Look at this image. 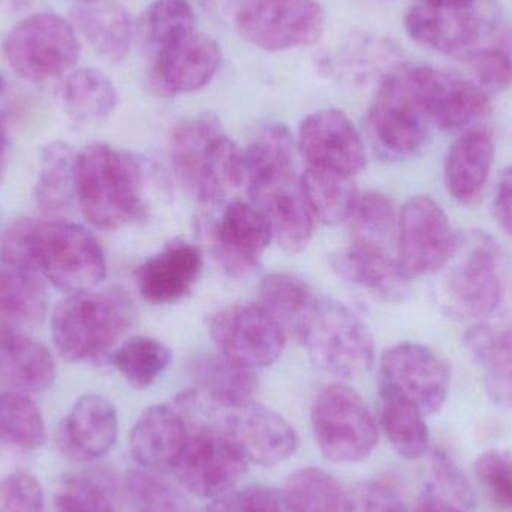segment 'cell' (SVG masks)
I'll use <instances>...</instances> for the list:
<instances>
[{
	"label": "cell",
	"mask_w": 512,
	"mask_h": 512,
	"mask_svg": "<svg viewBox=\"0 0 512 512\" xmlns=\"http://www.w3.org/2000/svg\"><path fill=\"white\" fill-rule=\"evenodd\" d=\"M0 256L29 262L56 288L68 292L92 291L107 273L98 240L71 222H15L0 237Z\"/></svg>",
	"instance_id": "1"
},
{
	"label": "cell",
	"mask_w": 512,
	"mask_h": 512,
	"mask_svg": "<svg viewBox=\"0 0 512 512\" xmlns=\"http://www.w3.org/2000/svg\"><path fill=\"white\" fill-rule=\"evenodd\" d=\"M144 182L141 162L108 144H90L75 158L74 192L84 218L99 230H119L137 218Z\"/></svg>",
	"instance_id": "2"
},
{
	"label": "cell",
	"mask_w": 512,
	"mask_h": 512,
	"mask_svg": "<svg viewBox=\"0 0 512 512\" xmlns=\"http://www.w3.org/2000/svg\"><path fill=\"white\" fill-rule=\"evenodd\" d=\"M171 161L180 182L203 203H219L248 182L245 153L210 114L174 128Z\"/></svg>",
	"instance_id": "3"
},
{
	"label": "cell",
	"mask_w": 512,
	"mask_h": 512,
	"mask_svg": "<svg viewBox=\"0 0 512 512\" xmlns=\"http://www.w3.org/2000/svg\"><path fill=\"white\" fill-rule=\"evenodd\" d=\"M129 321L131 309L119 294L72 292L54 307L51 336L63 360H96L113 348Z\"/></svg>",
	"instance_id": "4"
},
{
	"label": "cell",
	"mask_w": 512,
	"mask_h": 512,
	"mask_svg": "<svg viewBox=\"0 0 512 512\" xmlns=\"http://www.w3.org/2000/svg\"><path fill=\"white\" fill-rule=\"evenodd\" d=\"M501 251L483 231L460 236L457 254L447 265L441 283L442 304L448 315L478 321L492 315L502 301L498 273Z\"/></svg>",
	"instance_id": "5"
},
{
	"label": "cell",
	"mask_w": 512,
	"mask_h": 512,
	"mask_svg": "<svg viewBox=\"0 0 512 512\" xmlns=\"http://www.w3.org/2000/svg\"><path fill=\"white\" fill-rule=\"evenodd\" d=\"M504 26L495 0H469L459 5L417 3L405 14V29L417 44L454 59H465Z\"/></svg>",
	"instance_id": "6"
},
{
	"label": "cell",
	"mask_w": 512,
	"mask_h": 512,
	"mask_svg": "<svg viewBox=\"0 0 512 512\" xmlns=\"http://www.w3.org/2000/svg\"><path fill=\"white\" fill-rule=\"evenodd\" d=\"M312 429L322 457L337 465L360 463L378 445V424L363 397L345 384H330L312 408Z\"/></svg>",
	"instance_id": "7"
},
{
	"label": "cell",
	"mask_w": 512,
	"mask_h": 512,
	"mask_svg": "<svg viewBox=\"0 0 512 512\" xmlns=\"http://www.w3.org/2000/svg\"><path fill=\"white\" fill-rule=\"evenodd\" d=\"M3 54L9 68L32 83L71 71L80 59V39L71 21L53 12H38L6 35Z\"/></svg>",
	"instance_id": "8"
},
{
	"label": "cell",
	"mask_w": 512,
	"mask_h": 512,
	"mask_svg": "<svg viewBox=\"0 0 512 512\" xmlns=\"http://www.w3.org/2000/svg\"><path fill=\"white\" fill-rule=\"evenodd\" d=\"M459 243L450 218L433 198H409L397 213V256L409 279L444 270Z\"/></svg>",
	"instance_id": "9"
},
{
	"label": "cell",
	"mask_w": 512,
	"mask_h": 512,
	"mask_svg": "<svg viewBox=\"0 0 512 512\" xmlns=\"http://www.w3.org/2000/svg\"><path fill=\"white\" fill-rule=\"evenodd\" d=\"M450 391V366L429 346L399 343L381 355L379 394L408 400L430 417L444 408Z\"/></svg>",
	"instance_id": "10"
},
{
	"label": "cell",
	"mask_w": 512,
	"mask_h": 512,
	"mask_svg": "<svg viewBox=\"0 0 512 512\" xmlns=\"http://www.w3.org/2000/svg\"><path fill=\"white\" fill-rule=\"evenodd\" d=\"M248 466L249 460L225 430L192 421L188 442L173 472L186 492L213 501L236 489Z\"/></svg>",
	"instance_id": "11"
},
{
	"label": "cell",
	"mask_w": 512,
	"mask_h": 512,
	"mask_svg": "<svg viewBox=\"0 0 512 512\" xmlns=\"http://www.w3.org/2000/svg\"><path fill=\"white\" fill-rule=\"evenodd\" d=\"M313 363L339 378H357L375 361V343L363 321L340 303H321L306 337Z\"/></svg>",
	"instance_id": "12"
},
{
	"label": "cell",
	"mask_w": 512,
	"mask_h": 512,
	"mask_svg": "<svg viewBox=\"0 0 512 512\" xmlns=\"http://www.w3.org/2000/svg\"><path fill=\"white\" fill-rule=\"evenodd\" d=\"M236 26L256 48L291 50L322 38L325 11L315 0H248L237 11Z\"/></svg>",
	"instance_id": "13"
},
{
	"label": "cell",
	"mask_w": 512,
	"mask_h": 512,
	"mask_svg": "<svg viewBox=\"0 0 512 512\" xmlns=\"http://www.w3.org/2000/svg\"><path fill=\"white\" fill-rule=\"evenodd\" d=\"M405 78L426 119L442 131L466 128L489 113V93L460 75L417 66L405 68Z\"/></svg>",
	"instance_id": "14"
},
{
	"label": "cell",
	"mask_w": 512,
	"mask_h": 512,
	"mask_svg": "<svg viewBox=\"0 0 512 512\" xmlns=\"http://www.w3.org/2000/svg\"><path fill=\"white\" fill-rule=\"evenodd\" d=\"M210 336L219 352L249 369H262L279 360L286 334L261 303L234 304L210 321Z\"/></svg>",
	"instance_id": "15"
},
{
	"label": "cell",
	"mask_w": 512,
	"mask_h": 512,
	"mask_svg": "<svg viewBox=\"0 0 512 512\" xmlns=\"http://www.w3.org/2000/svg\"><path fill=\"white\" fill-rule=\"evenodd\" d=\"M370 126L390 158H414L423 149L429 120L409 90L403 66L379 80L370 108Z\"/></svg>",
	"instance_id": "16"
},
{
	"label": "cell",
	"mask_w": 512,
	"mask_h": 512,
	"mask_svg": "<svg viewBox=\"0 0 512 512\" xmlns=\"http://www.w3.org/2000/svg\"><path fill=\"white\" fill-rule=\"evenodd\" d=\"M194 405L191 391L174 403L150 406L135 421L129 448L138 465L153 472L174 471L191 433L189 409Z\"/></svg>",
	"instance_id": "17"
},
{
	"label": "cell",
	"mask_w": 512,
	"mask_h": 512,
	"mask_svg": "<svg viewBox=\"0 0 512 512\" xmlns=\"http://www.w3.org/2000/svg\"><path fill=\"white\" fill-rule=\"evenodd\" d=\"M297 149L307 167L352 177L366 167V149L357 128L336 108L315 111L301 122Z\"/></svg>",
	"instance_id": "18"
},
{
	"label": "cell",
	"mask_w": 512,
	"mask_h": 512,
	"mask_svg": "<svg viewBox=\"0 0 512 512\" xmlns=\"http://www.w3.org/2000/svg\"><path fill=\"white\" fill-rule=\"evenodd\" d=\"M218 41L194 32L156 51L149 72L150 86L162 96L200 92L212 83L221 66Z\"/></svg>",
	"instance_id": "19"
},
{
	"label": "cell",
	"mask_w": 512,
	"mask_h": 512,
	"mask_svg": "<svg viewBox=\"0 0 512 512\" xmlns=\"http://www.w3.org/2000/svg\"><path fill=\"white\" fill-rule=\"evenodd\" d=\"M225 412L224 430L239 445L249 463L276 466L297 451L294 427L273 409L252 400Z\"/></svg>",
	"instance_id": "20"
},
{
	"label": "cell",
	"mask_w": 512,
	"mask_h": 512,
	"mask_svg": "<svg viewBox=\"0 0 512 512\" xmlns=\"http://www.w3.org/2000/svg\"><path fill=\"white\" fill-rule=\"evenodd\" d=\"M271 239L273 231L265 213L256 204L234 201L216 227L215 254L228 273L243 276L254 270Z\"/></svg>",
	"instance_id": "21"
},
{
	"label": "cell",
	"mask_w": 512,
	"mask_h": 512,
	"mask_svg": "<svg viewBox=\"0 0 512 512\" xmlns=\"http://www.w3.org/2000/svg\"><path fill=\"white\" fill-rule=\"evenodd\" d=\"M203 271L200 249L188 242H173L147 259L137 273L141 297L152 304H171L194 291Z\"/></svg>",
	"instance_id": "22"
},
{
	"label": "cell",
	"mask_w": 512,
	"mask_h": 512,
	"mask_svg": "<svg viewBox=\"0 0 512 512\" xmlns=\"http://www.w3.org/2000/svg\"><path fill=\"white\" fill-rule=\"evenodd\" d=\"M495 155V138L489 129H471L451 144L445 156L444 182L453 200L463 206L483 200Z\"/></svg>",
	"instance_id": "23"
},
{
	"label": "cell",
	"mask_w": 512,
	"mask_h": 512,
	"mask_svg": "<svg viewBox=\"0 0 512 512\" xmlns=\"http://www.w3.org/2000/svg\"><path fill=\"white\" fill-rule=\"evenodd\" d=\"M256 206L265 213L280 248L288 254H300L313 234V216L300 180L289 176L251 191Z\"/></svg>",
	"instance_id": "24"
},
{
	"label": "cell",
	"mask_w": 512,
	"mask_h": 512,
	"mask_svg": "<svg viewBox=\"0 0 512 512\" xmlns=\"http://www.w3.org/2000/svg\"><path fill=\"white\" fill-rule=\"evenodd\" d=\"M119 436L116 406L98 394L80 397L63 421L62 445L74 459L92 462L110 453Z\"/></svg>",
	"instance_id": "25"
},
{
	"label": "cell",
	"mask_w": 512,
	"mask_h": 512,
	"mask_svg": "<svg viewBox=\"0 0 512 512\" xmlns=\"http://www.w3.org/2000/svg\"><path fill=\"white\" fill-rule=\"evenodd\" d=\"M56 379V361L42 343L0 327V384L15 393H42Z\"/></svg>",
	"instance_id": "26"
},
{
	"label": "cell",
	"mask_w": 512,
	"mask_h": 512,
	"mask_svg": "<svg viewBox=\"0 0 512 512\" xmlns=\"http://www.w3.org/2000/svg\"><path fill=\"white\" fill-rule=\"evenodd\" d=\"M71 24L101 59L120 63L128 57L134 39V20L128 9L113 3H90L72 11Z\"/></svg>",
	"instance_id": "27"
},
{
	"label": "cell",
	"mask_w": 512,
	"mask_h": 512,
	"mask_svg": "<svg viewBox=\"0 0 512 512\" xmlns=\"http://www.w3.org/2000/svg\"><path fill=\"white\" fill-rule=\"evenodd\" d=\"M261 304L279 322L286 336L304 340L321 301L312 286L289 273H271L259 285Z\"/></svg>",
	"instance_id": "28"
},
{
	"label": "cell",
	"mask_w": 512,
	"mask_h": 512,
	"mask_svg": "<svg viewBox=\"0 0 512 512\" xmlns=\"http://www.w3.org/2000/svg\"><path fill=\"white\" fill-rule=\"evenodd\" d=\"M189 373L198 390L225 411L252 402L258 387L254 370L222 352L198 355Z\"/></svg>",
	"instance_id": "29"
},
{
	"label": "cell",
	"mask_w": 512,
	"mask_h": 512,
	"mask_svg": "<svg viewBox=\"0 0 512 512\" xmlns=\"http://www.w3.org/2000/svg\"><path fill=\"white\" fill-rule=\"evenodd\" d=\"M295 141L288 126L268 123L245 152L249 191L294 176Z\"/></svg>",
	"instance_id": "30"
},
{
	"label": "cell",
	"mask_w": 512,
	"mask_h": 512,
	"mask_svg": "<svg viewBox=\"0 0 512 512\" xmlns=\"http://www.w3.org/2000/svg\"><path fill=\"white\" fill-rule=\"evenodd\" d=\"M41 274L26 261L0 256V318L9 322H33L45 312Z\"/></svg>",
	"instance_id": "31"
},
{
	"label": "cell",
	"mask_w": 512,
	"mask_h": 512,
	"mask_svg": "<svg viewBox=\"0 0 512 512\" xmlns=\"http://www.w3.org/2000/svg\"><path fill=\"white\" fill-rule=\"evenodd\" d=\"M339 267L346 279L387 301L400 300L411 280L403 273L399 256L354 246L346 249Z\"/></svg>",
	"instance_id": "32"
},
{
	"label": "cell",
	"mask_w": 512,
	"mask_h": 512,
	"mask_svg": "<svg viewBox=\"0 0 512 512\" xmlns=\"http://www.w3.org/2000/svg\"><path fill=\"white\" fill-rule=\"evenodd\" d=\"M414 512H477L471 483L445 451L432 454L429 477Z\"/></svg>",
	"instance_id": "33"
},
{
	"label": "cell",
	"mask_w": 512,
	"mask_h": 512,
	"mask_svg": "<svg viewBox=\"0 0 512 512\" xmlns=\"http://www.w3.org/2000/svg\"><path fill=\"white\" fill-rule=\"evenodd\" d=\"M300 183L313 216L324 224H342L354 215L360 197L352 176L307 167Z\"/></svg>",
	"instance_id": "34"
},
{
	"label": "cell",
	"mask_w": 512,
	"mask_h": 512,
	"mask_svg": "<svg viewBox=\"0 0 512 512\" xmlns=\"http://www.w3.org/2000/svg\"><path fill=\"white\" fill-rule=\"evenodd\" d=\"M62 95L69 116L81 123L107 119L119 101L113 81L96 68L75 69L66 78Z\"/></svg>",
	"instance_id": "35"
},
{
	"label": "cell",
	"mask_w": 512,
	"mask_h": 512,
	"mask_svg": "<svg viewBox=\"0 0 512 512\" xmlns=\"http://www.w3.org/2000/svg\"><path fill=\"white\" fill-rule=\"evenodd\" d=\"M426 415L400 397L381 394V426L393 450L406 460H417L430 451Z\"/></svg>",
	"instance_id": "36"
},
{
	"label": "cell",
	"mask_w": 512,
	"mask_h": 512,
	"mask_svg": "<svg viewBox=\"0 0 512 512\" xmlns=\"http://www.w3.org/2000/svg\"><path fill=\"white\" fill-rule=\"evenodd\" d=\"M54 507L57 512H119L120 487L108 472H77L60 481Z\"/></svg>",
	"instance_id": "37"
},
{
	"label": "cell",
	"mask_w": 512,
	"mask_h": 512,
	"mask_svg": "<svg viewBox=\"0 0 512 512\" xmlns=\"http://www.w3.org/2000/svg\"><path fill=\"white\" fill-rule=\"evenodd\" d=\"M351 246L397 255V213L390 198L367 192L352 215Z\"/></svg>",
	"instance_id": "38"
},
{
	"label": "cell",
	"mask_w": 512,
	"mask_h": 512,
	"mask_svg": "<svg viewBox=\"0 0 512 512\" xmlns=\"http://www.w3.org/2000/svg\"><path fill=\"white\" fill-rule=\"evenodd\" d=\"M282 498L289 512H343L348 493L328 472L304 468L289 475Z\"/></svg>",
	"instance_id": "39"
},
{
	"label": "cell",
	"mask_w": 512,
	"mask_h": 512,
	"mask_svg": "<svg viewBox=\"0 0 512 512\" xmlns=\"http://www.w3.org/2000/svg\"><path fill=\"white\" fill-rule=\"evenodd\" d=\"M74 153L63 141L44 147L41 155L35 198L42 212L57 213L65 209L74 191Z\"/></svg>",
	"instance_id": "40"
},
{
	"label": "cell",
	"mask_w": 512,
	"mask_h": 512,
	"mask_svg": "<svg viewBox=\"0 0 512 512\" xmlns=\"http://www.w3.org/2000/svg\"><path fill=\"white\" fill-rule=\"evenodd\" d=\"M197 15L189 0H153L141 17V36L153 54L197 32Z\"/></svg>",
	"instance_id": "41"
},
{
	"label": "cell",
	"mask_w": 512,
	"mask_h": 512,
	"mask_svg": "<svg viewBox=\"0 0 512 512\" xmlns=\"http://www.w3.org/2000/svg\"><path fill=\"white\" fill-rule=\"evenodd\" d=\"M171 360L173 355L161 340L146 336L132 337L113 355L116 369L138 390L155 384L168 369Z\"/></svg>",
	"instance_id": "42"
},
{
	"label": "cell",
	"mask_w": 512,
	"mask_h": 512,
	"mask_svg": "<svg viewBox=\"0 0 512 512\" xmlns=\"http://www.w3.org/2000/svg\"><path fill=\"white\" fill-rule=\"evenodd\" d=\"M0 441L24 450H36L47 441L44 418L24 394L0 393Z\"/></svg>",
	"instance_id": "43"
},
{
	"label": "cell",
	"mask_w": 512,
	"mask_h": 512,
	"mask_svg": "<svg viewBox=\"0 0 512 512\" xmlns=\"http://www.w3.org/2000/svg\"><path fill=\"white\" fill-rule=\"evenodd\" d=\"M481 89L501 92L512 86V27L502 26L486 44L462 59Z\"/></svg>",
	"instance_id": "44"
},
{
	"label": "cell",
	"mask_w": 512,
	"mask_h": 512,
	"mask_svg": "<svg viewBox=\"0 0 512 512\" xmlns=\"http://www.w3.org/2000/svg\"><path fill=\"white\" fill-rule=\"evenodd\" d=\"M475 477L487 498L512 511V453L502 448L483 451L474 463Z\"/></svg>",
	"instance_id": "45"
},
{
	"label": "cell",
	"mask_w": 512,
	"mask_h": 512,
	"mask_svg": "<svg viewBox=\"0 0 512 512\" xmlns=\"http://www.w3.org/2000/svg\"><path fill=\"white\" fill-rule=\"evenodd\" d=\"M481 367L490 399L501 408L512 411V328L498 333L495 346Z\"/></svg>",
	"instance_id": "46"
},
{
	"label": "cell",
	"mask_w": 512,
	"mask_h": 512,
	"mask_svg": "<svg viewBox=\"0 0 512 512\" xmlns=\"http://www.w3.org/2000/svg\"><path fill=\"white\" fill-rule=\"evenodd\" d=\"M128 489L143 512H188V505L180 493L155 475L131 472Z\"/></svg>",
	"instance_id": "47"
},
{
	"label": "cell",
	"mask_w": 512,
	"mask_h": 512,
	"mask_svg": "<svg viewBox=\"0 0 512 512\" xmlns=\"http://www.w3.org/2000/svg\"><path fill=\"white\" fill-rule=\"evenodd\" d=\"M200 512H289L282 493L264 486H249L231 490L213 499Z\"/></svg>",
	"instance_id": "48"
},
{
	"label": "cell",
	"mask_w": 512,
	"mask_h": 512,
	"mask_svg": "<svg viewBox=\"0 0 512 512\" xmlns=\"http://www.w3.org/2000/svg\"><path fill=\"white\" fill-rule=\"evenodd\" d=\"M343 512H408L402 496L382 481H363L348 493Z\"/></svg>",
	"instance_id": "49"
},
{
	"label": "cell",
	"mask_w": 512,
	"mask_h": 512,
	"mask_svg": "<svg viewBox=\"0 0 512 512\" xmlns=\"http://www.w3.org/2000/svg\"><path fill=\"white\" fill-rule=\"evenodd\" d=\"M44 490L33 475L18 472L5 490L0 512H44Z\"/></svg>",
	"instance_id": "50"
},
{
	"label": "cell",
	"mask_w": 512,
	"mask_h": 512,
	"mask_svg": "<svg viewBox=\"0 0 512 512\" xmlns=\"http://www.w3.org/2000/svg\"><path fill=\"white\" fill-rule=\"evenodd\" d=\"M493 216L499 227L512 239V165L505 168L493 197Z\"/></svg>",
	"instance_id": "51"
},
{
	"label": "cell",
	"mask_w": 512,
	"mask_h": 512,
	"mask_svg": "<svg viewBox=\"0 0 512 512\" xmlns=\"http://www.w3.org/2000/svg\"><path fill=\"white\" fill-rule=\"evenodd\" d=\"M496 337H498V333L490 330L486 325H475V327L469 328L466 331V348H468V351L471 352L472 357L475 358V361L480 366H483L487 358H489L490 352H492L493 346H495Z\"/></svg>",
	"instance_id": "52"
},
{
	"label": "cell",
	"mask_w": 512,
	"mask_h": 512,
	"mask_svg": "<svg viewBox=\"0 0 512 512\" xmlns=\"http://www.w3.org/2000/svg\"><path fill=\"white\" fill-rule=\"evenodd\" d=\"M17 459L9 445L0 441V493L5 492L12 478L17 475Z\"/></svg>",
	"instance_id": "53"
},
{
	"label": "cell",
	"mask_w": 512,
	"mask_h": 512,
	"mask_svg": "<svg viewBox=\"0 0 512 512\" xmlns=\"http://www.w3.org/2000/svg\"><path fill=\"white\" fill-rule=\"evenodd\" d=\"M6 147H8V131H6L5 114L0 108V174H2L3 165H5Z\"/></svg>",
	"instance_id": "54"
},
{
	"label": "cell",
	"mask_w": 512,
	"mask_h": 512,
	"mask_svg": "<svg viewBox=\"0 0 512 512\" xmlns=\"http://www.w3.org/2000/svg\"><path fill=\"white\" fill-rule=\"evenodd\" d=\"M465 2H469V0H418V3L433 6L459 5V3Z\"/></svg>",
	"instance_id": "55"
},
{
	"label": "cell",
	"mask_w": 512,
	"mask_h": 512,
	"mask_svg": "<svg viewBox=\"0 0 512 512\" xmlns=\"http://www.w3.org/2000/svg\"><path fill=\"white\" fill-rule=\"evenodd\" d=\"M81 5H90V3H99L101 0H78Z\"/></svg>",
	"instance_id": "56"
},
{
	"label": "cell",
	"mask_w": 512,
	"mask_h": 512,
	"mask_svg": "<svg viewBox=\"0 0 512 512\" xmlns=\"http://www.w3.org/2000/svg\"><path fill=\"white\" fill-rule=\"evenodd\" d=\"M5 89V81H3L2 75H0V93Z\"/></svg>",
	"instance_id": "57"
},
{
	"label": "cell",
	"mask_w": 512,
	"mask_h": 512,
	"mask_svg": "<svg viewBox=\"0 0 512 512\" xmlns=\"http://www.w3.org/2000/svg\"><path fill=\"white\" fill-rule=\"evenodd\" d=\"M206 2L219 3V2H227V0H206Z\"/></svg>",
	"instance_id": "58"
}]
</instances>
